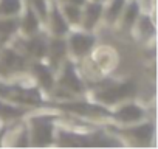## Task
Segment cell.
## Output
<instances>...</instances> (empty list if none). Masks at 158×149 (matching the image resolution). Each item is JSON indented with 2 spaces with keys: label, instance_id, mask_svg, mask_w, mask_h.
<instances>
[{
  "label": "cell",
  "instance_id": "cell-1",
  "mask_svg": "<svg viewBox=\"0 0 158 149\" xmlns=\"http://www.w3.org/2000/svg\"><path fill=\"white\" fill-rule=\"evenodd\" d=\"M57 113L59 112H54V109H48V110H30L25 115L30 135V146L33 147L54 146Z\"/></svg>",
  "mask_w": 158,
  "mask_h": 149
},
{
  "label": "cell",
  "instance_id": "cell-2",
  "mask_svg": "<svg viewBox=\"0 0 158 149\" xmlns=\"http://www.w3.org/2000/svg\"><path fill=\"white\" fill-rule=\"evenodd\" d=\"M109 130L118 135L123 141V146H133V147H153L156 138V129L153 120H144L129 126H116L113 123L104 124Z\"/></svg>",
  "mask_w": 158,
  "mask_h": 149
},
{
  "label": "cell",
  "instance_id": "cell-3",
  "mask_svg": "<svg viewBox=\"0 0 158 149\" xmlns=\"http://www.w3.org/2000/svg\"><path fill=\"white\" fill-rule=\"evenodd\" d=\"M99 40L98 33L85 31L81 28H71L68 34L65 36V44H67V56L70 61L77 62L89 56Z\"/></svg>",
  "mask_w": 158,
  "mask_h": 149
},
{
  "label": "cell",
  "instance_id": "cell-4",
  "mask_svg": "<svg viewBox=\"0 0 158 149\" xmlns=\"http://www.w3.org/2000/svg\"><path fill=\"white\" fill-rule=\"evenodd\" d=\"M149 118V109L138 100H127L110 109V123L116 126H129Z\"/></svg>",
  "mask_w": 158,
  "mask_h": 149
},
{
  "label": "cell",
  "instance_id": "cell-5",
  "mask_svg": "<svg viewBox=\"0 0 158 149\" xmlns=\"http://www.w3.org/2000/svg\"><path fill=\"white\" fill-rule=\"evenodd\" d=\"M89 56L92 57V61L96 64V67L101 70L104 76H112L121 65V53L115 45L110 44H102L98 40Z\"/></svg>",
  "mask_w": 158,
  "mask_h": 149
},
{
  "label": "cell",
  "instance_id": "cell-6",
  "mask_svg": "<svg viewBox=\"0 0 158 149\" xmlns=\"http://www.w3.org/2000/svg\"><path fill=\"white\" fill-rule=\"evenodd\" d=\"M28 76L31 78L33 84L48 98L51 90L56 86V73L45 61H30L27 68Z\"/></svg>",
  "mask_w": 158,
  "mask_h": 149
},
{
  "label": "cell",
  "instance_id": "cell-7",
  "mask_svg": "<svg viewBox=\"0 0 158 149\" xmlns=\"http://www.w3.org/2000/svg\"><path fill=\"white\" fill-rule=\"evenodd\" d=\"M129 34L138 40L143 45H149L155 42L156 36V20H155V11H143L139 17L136 19L135 25L129 31Z\"/></svg>",
  "mask_w": 158,
  "mask_h": 149
},
{
  "label": "cell",
  "instance_id": "cell-8",
  "mask_svg": "<svg viewBox=\"0 0 158 149\" xmlns=\"http://www.w3.org/2000/svg\"><path fill=\"white\" fill-rule=\"evenodd\" d=\"M42 30L50 37H65L68 34V31L71 30L70 25L67 23V20L64 19V16L59 10V5L54 0H50L48 13L42 23Z\"/></svg>",
  "mask_w": 158,
  "mask_h": 149
},
{
  "label": "cell",
  "instance_id": "cell-9",
  "mask_svg": "<svg viewBox=\"0 0 158 149\" xmlns=\"http://www.w3.org/2000/svg\"><path fill=\"white\" fill-rule=\"evenodd\" d=\"M102 6H104V3L87 0L82 5L79 28L85 30V31H92V33H98V30L101 28V23H102Z\"/></svg>",
  "mask_w": 158,
  "mask_h": 149
},
{
  "label": "cell",
  "instance_id": "cell-10",
  "mask_svg": "<svg viewBox=\"0 0 158 149\" xmlns=\"http://www.w3.org/2000/svg\"><path fill=\"white\" fill-rule=\"evenodd\" d=\"M17 22H19V30H17V34L22 36V37H31L42 30V20L40 17L36 14V11L33 8H30L28 5H25L23 11L19 14L17 17Z\"/></svg>",
  "mask_w": 158,
  "mask_h": 149
},
{
  "label": "cell",
  "instance_id": "cell-11",
  "mask_svg": "<svg viewBox=\"0 0 158 149\" xmlns=\"http://www.w3.org/2000/svg\"><path fill=\"white\" fill-rule=\"evenodd\" d=\"M68 59L67 56V44H65V37H50L48 36V44H47V56H45V62L54 70H56Z\"/></svg>",
  "mask_w": 158,
  "mask_h": 149
},
{
  "label": "cell",
  "instance_id": "cell-12",
  "mask_svg": "<svg viewBox=\"0 0 158 149\" xmlns=\"http://www.w3.org/2000/svg\"><path fill=\"white\" fill-rule=\"evenodd\" d=\"M143 11H144V8H143L141 0H127L126 6L123 10V14L119 17V22H118V25H116L115 30L129 34V31L132 30V27L135 25L136 19L139 17V14Z\"/></svg>",
  "mask_w": 158,
  "mask_h": 149
},
{
  "label": "cell",
  "instance_id": "cell-13",
  "mask_svg": "<svg viewBox=\"0 0 158 149\" xmlns=\"http://www.w3.org/2000/svg\"><path fill=\"white\" fill-rule=\"evenodd\" d=\"M127 0H106L102 6V23L101 27L107 30H115L119 17L123 14V10L126 6Z\"/></svg>",
  "mask_w": 158,
  "mask_h": 149
},
{
  "label": "cell",
  "instance_id": "cell-14",
  "mask_svg": "<svg viewBox=\"0 0 158 149\" xmlns=\"http://www.w3.org/2000/svg\"><path fill=\"white\" fill-rule=\"evenodd\" d=\"M31 109L13 103L3 96H0V123H10L19 118H23Z\"/></svg>",
  "mask_w": 158,
  "mask_h": 149
},
{
  "label": "cell",
  "instance_id": "cell-15",
  "mask_svg": "<svg viewBox=\"0 0 158 149\" xmlns=\"http://www.w3.org/2000/svg\"><path fill=\"white\" fill-rule=\"evenodd\" d=\"M59 10H60L64 19L67 20V23L70 25V28H79V23H81V14H82V6L64 3V5H59Z\"/></svg>",
  "mask_w": 158,
  "mask_h": 149
},
{
  "label": "cell",
  "instance_id": "cell-16",
  "mask_svg": "<svg viewBox=\"0 0 158 149\" xmlns=\"http://www.w3.org/2000/svg\"><path fill=\"white\" fill-rule=\"evenodd\" d=\"M25 5V0H0V17H19Z\"/></svg>",
  "mask_w": 158,
  "mask_h": 149
},
{
  "label": "cell",
  "instance_id": "cell-17",
  "mask_svg": "<svg viewBox=\"0 0 158 149\" xmlns=\"http://www.w3.org/2000/svg\"><path fill=\"white\" fill-rule=\"evenodd\" d=\"M19 22L17 17H0V40L8 44L13 36L17 34Z\"/></svg>",
  "mask_w": 158,
  "mask_h": 149
},
{
  "label": "cell",
  "instance_id": "cell-18",
  "mask_svg": "<svg viewBox=\"0 0 158 149\" xmlns=\"http://www.w3.org/2000/svg\"><path fill=\"white\" fill-rule=\"evenodd\" d=\"M54 2L57 5H64V3H70V5H79V6H82L87 0H54Z\"/></svg>",
  "mask_w": 158,
  "mask_h": 149
},
{
  "label": "cell",
  "instance_id": "cell-19",
  "mask_svg": "<svg viewBox=\"0 0 158 149\" xmlns=\"http://www.w3.org/2000/svg\"><path fill=\"white\" fill-rule=\"evenodd\" d=\"M3 47H5V42H2V40H0V50H2Z\"/></svg>",
  "mask_w": 158,
  "mask_h": 149
},
{
  "label": "cell",
  "instance_id": "cell-20",
  "mask_svg": "<svg viewBox=\"0 0 158 149\" xmlns=\"http://www.w3.org/2000/svg\"><path fill=\"white\" fill-rule=\"evenodd\" d=\"M92 2H99V3H104L106 0H92Z\"/></svg>",
  "mask_w": 158,
  "mask_h": 149
},
{
  "label": "cell",
  "instance_id": "cell-21",
  "mask_svg": "<svg viewBox=\"0 0 158 149\" xmlns=\"http://www.w3.org/2000/svg\"><path fill=\"white\" fill-rule=\"evenodd\" d=\"M2 124H3V123H0V127H2Z\"/></svg>",
  "mask_w": 158,
  "mask_h": 149
}]
</instances>
